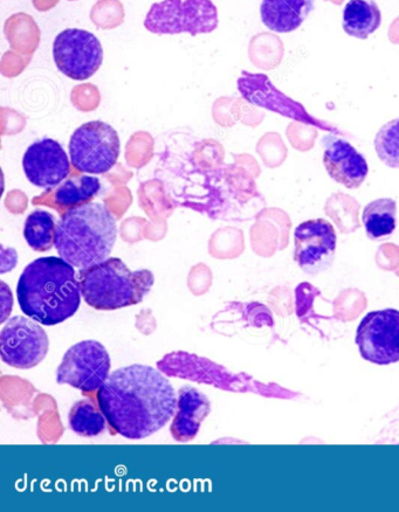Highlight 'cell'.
<instances>
[{"instance_id":"cell-1","label":"cell","mask_w":399,"mask_h":512,"mask_svg":"<svg viewBox=\"0 0 399 512\" xmlns=\"http://www.w3.org/2000/svg\"><path fill=\"white\" fill-rule=\"evenodd\" d=\"M110 428L129 440H143L175 417L174 386L160 370L134 364L110 373L96 393Z\"/></svg>"},{"instance_id":"cell-2","label":"cell","mask_w":399,"mask_h":512,"mask_svg":"<svg viewBox=\"0 0 399 512\" xmlns=\"http://www.w3.org/2000/svg\"><path fill=\"white\" fill-rule=\"evenodd\" d=\"M81 295L75 267L57 256L31 262L20 275L17 286L19 307L23 313L48 327L77 314Z\"/></svg>"},{"instance_id":"cell-3","label":"cell","mask_w":399,"mask_h":512,"mask_svg":"<svg viewBox=\"0 0 399 512\" xmlns=\"http://www.w3.org/2000/svg\"><path fill=\"white\" fill-rule=\"evenodd\" d=\"M118 225L105 205L88 203L66 211L57 224L54 247L60 258L78 269L109 259Z\"/></svg>"},{"instance_id":"cell-4","label":"cell","mask_w":399,"mask_h":512,"mask_svg":"<svg viewBox=\"0 0 399 512\" xmlns=\"http://www.w3.org/2000/svg\"><path fill=\"white\" fill-rule=\"evenodd\" d=\"M82 297L96 310H118L143 301L154 286V274L148 269L132 272L119 258L80 269Z\"/></svg>"},{"instance_id":"cell-5","label":"cell","mask_w":399,"mask_h":512,"mask_svg":"<svg viewBox=\"0 0 399 512\" xmlns=\"http://www.w3.org/2000/svg\"><path fill=\"white\" fill-rule=\"evenodd\" d=\"M218 10L211 0H163L151 6L144 27L154 34L211 33L218 27Z\"/></svg>"},{"instance_id":"cell-6","label":"cell","mask_w":399,"mask_h":512,"mask_svg":"<svg viewBox=\"0 0 399 512\" xmlns=\"http://www.w3.org/2000/svg\"><path fill=\"white\" fill-rule=\"evenodd\" d=\"M68 149L75 170L81 174L103 175L118 163L120 137L106 122H87L74 131Z\"/></svg>"},{"instance_id":"cell-7","label":"cell","mask_w":399,"mask_h":512,"mask_svg":"<svg viewBox=\"0 0 399 512\" xmlns=\"http://www.w3.org/2000/svg\"><path fill=\"white\" fill-rule=\"evenodd\" d=\"M110 356L98 341H82L67 350L57 370V382L84 394L100 390L110 375Z\"/></svg>"},{"instance_id":"cell-8","label":"cell","mask_w":399,"mask_h":512,"mask_svg":"<svg viewBox=\"0 0 399 512\" xmlns=\"http://www.w3.org/2000/svg\"><path fill=\"white\" fill-rule=\"evenodd\" d=\"M40 323L24 316L10 318L0 332L2 359L11 368H36L50 350V339Z\"/></svg>"},{"instance_id":"cell-9","label":"cell","mask_w":399,"mask_h":512,"mask_svg":"<svg viewBox=\"0 0 399 512\" xmlns=\"http://www.w3.org/2000/svg\"><path fill=\"white\" fill-rule=\"evenodd\" d=\"M53 58L59 71L67 78L85 81L99 71L103 61V48L93 33L68 29L55 38Z\"/></svg>"},{"instance_id":"cell-10","label":"cell","mask_w":399,"mask_h":512,"mask_svg":"<svg viewBox=\"0 0 399 512\" xmlns=\"http://www.w3.org/2000/svg\"><path fill=\"white\" fill-rule=\"evenodd\" d=\"M356 344L362 358L370 363L384 366L399 362V311L369 313L357 328Z\"/></svg>"},{"instance_id":"cell-11","label":"cell","mask_w":399,"mask_h":512,"mask_svg":"<svg viewBox=\"0 0 399 512\" xmlns=\"http://www.w3.org/2000/svg\"><path fill=\"white\" fill-rule=\"evenodd\" d=\"M335 228L325 219L304 221L294 232V260L302 272L318 275L332 266L336 253Z\"/></svg>"},{"instance_id":"cell-12","label":"cell","mask_w":399,"mask_h":512,"mask_svg":"<svg viewBox=\"0 0 399 512\" xmlns=\"http://www.w3.org/2000/svg\"><path fill=\"white\" fill-rule=\"evenodd\" d=\"M71 163L64 148L51 138L34 142L23 158V168L29 182L48 191L58 188L71 175Z\"/></svg>"},{"instance_id":"cell-13","label":"cell","mask_w":399,"mask_h":512,"mask_svg":"<svg viewBox=\"0 0 399 512\" xmlns=\"http://www.w3.org/2000/svg\"><path fill=\"white\" fill-rule=\"evenodd\" d=\"M323 144V164L329 176L347 189L361 188L369 172L366 158L352 144L334 135L323 138Z\"/></svg>"},{"instance_id":"cell-14","label":"cell","mask_w":399,"mask_h":512,"mask_svg":"<svg viewBox=\"0 0 399 512\" xmlns=\"http://www.w3.org/2000/svg\"><path fill=\"white\" fill-rule=\"evenodd\" d=\"M210 412L208 397L195 387H182L178 392L176 413L170 427L171 435L178 442L194 440Z\"/></svg>"},{"instance_id":"cell-15","label":"cell","mask_w":399,"mask_h":512,"mask_svg":"<svg viewBox=\"0 0 399 512\" xmlns=\"http://www.w3.org/2000/svg\"><path fill=\"white\" fill-rule=\"evenodd\" d=\"M315 8V0H263L261 20L268 30L277 33L297 31Z\"/></svg>"},{"instance_id":"cell-16","label":"cell","mask_w":399,"mask_h":512,"mask_svg":"<svg viewBox=\"0 0 399 512\" xmlns=\"http://www.w3.org/2000/svg\"><path fill=\"white\" fill-rule=\"evenodd\" d=\"M381 24L382 13L375 0H349L343 11V30L350 37L366 40Z\"/></svg>"},{"instance_id":"cell-17","label":"cell","mask_w":399,"mask_h":512,"mask_svg":"<svg viewBox=\"0 0 399 512\" xmlns=\"http://www.w3.org/2000/svg\"><path fill=\"white\" fill-rule=\"evenodd\" d=\"M101 190L100 179L92 176H77L66 179L55 189L51 207L71 210L74 207L91 203Z\"/></svg>"},{"instance_id":"cell-18","label":"cell","mask_w":399,"mask_h":512,"mask_svg":"<svg viewBox=\"0 0 399 512\" xmlns=\"http://www.w3.org/2000/svg\"><path fill=\"white\" fill-rule=\"evenodd\" d=\"M397 204L394 199L381 198L371 202L363 211V224L371 240L389 237L396 230Z\"/></svg>"},{"instance_id":"cell-19","label":"cell","mask_w":399,"mask_h":512,"mask_svg":"<svg viewBox=\"0 0 399 512\" xmlns=\"http://www.w3.org/2000/svg\"><path fill=\"white\" fill-rule=\"evenodd\" d=\"M4 33L15 51L31 54L39 47L41 37L39 26L27 13H16L6 20Z\"/></svg>"},{"instance_id":"cell-20","label":"cell","mask_w":399,"mask_h":512,"mask_svg":"<svg viewBox=\"0 0 399 512\" xmlns=\"http://www.w3.org/2000/svg\"><path fill=\"white\" fill-rule=\"evenodd\" d=\"M107 419L99 404L92 399H84L75 403L68 415L71 430L84 438H94L106 430Z\"/></svg>"},{"instance_id":"cell-21","label":"cell","mask_w":399,"mask_h":512,"mask_svg":"<svg viewBox=\"0 0 399 512\" xmlns=\"http://www.w3.org/2000/svg\"><path fill=\"white\" fill-rule=\"evenodd\" d=\"M55 225L54 217L44 210L33 211L26 218L24 237L29 246L36 252H46L54 246Z\"/></svg>"},{"instance_id":"cell-22","label":"cell","mask_w":399,"mask_h":512,"mask_svg":"<svg viewBox=\"0 0 399 512\" xmlns=\"http://www.w3.org/2000/svg\"><path fill=\"white\" fill-rule=\"evenodd\" d=\"M375 150L385 165L391 169H399V119L384 124L378 131Z\"/></svg>"},{"instance_id":"cell-23","label":"cell","mask_w":399,"mask_h":512,"mask_svg":"<svg viewBox=\"0 0 399 512\" xmlns=\"http://www.w3.org/2000/svg\"><path fill=\"white\" fill-rule=\"evenodd\" d=\"M91 19L101 30H113L125 22V8L120 0H99L93 6Z\"/></svg>"},{"instance_id":"cell-24","label":"cell","mask_w":399,"mask_h":512,"mask_svg":"<svg viewBox=\"0 0 399 512\" xmlns=\"http://www.w3.org/2000/svg\"><path fill=\"white\" fill-rule=\"evenodd\" d=\"M60 0H32L34 8L39 12H47L55 8Z\"/></svg>"},{"instance_id":"cell-25","label":"cell","mask_w":399,"mask_h":512,"mask_svg":"<svg viewBox=\"0 0 399 512\" xmlns=\"http://www.w3.org/2000/svg\"><path fill=\"white\" fill-rule=\"evenodd\" d=\"M70 2H75V0H70Z\"/></svg>"}]
</instances>
